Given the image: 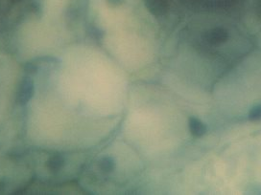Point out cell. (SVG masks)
<instances>
[{"label":"cell","instance_id":"obj_1","mask_svg":"<svg viewBox=\"0 0 261 195\" xmlns=\"http://www.w3.org/2000/svg\"><path fill=\"white\" fill-rule=\"evenodd\" d=\"M34 93H35L34 81L31 78L24 77L20 81L18 90H17V96H16L17 103L21 106H25L32 99Z\"/></svg>","mask_w":261,"mask_h":195},{"label":"cell","instance_id":"obj_2","mask_svg":"<svg viewBox=\"0 0 261 195\" xmlns=\"http://www.w3.org/2000/svg\"><path fill=\"white\" fill-rule=\"evenodd\" d=\"M228 32L223 28H214L204 34V41L211 44H220L228 40Z\"/></svg>","mask_w":261,"mask_h":195},{"label":"cell","instance_id":"obj_5","mask_svg":"<svg viewBox=\"0 0 261 195\" xmlns=\"http://www.w3.org/2000/svg\"><path fill=\"white\" fill-rule=\"evenodd\" d=\"M65 165V160L62 156L60 155H53L52 157L49 158L48 161L46 162V166L48 170L52 172H58L61 171V169Z\"/></svg>","mask_w":261,"mask_h":195},{"label":"cell","instance_id":"obj_7","mask_svg":"<svg viewBox=\"0 0 261 195\" xmlns=\"http://www.w3.org/2000/svg\"><path fill=\"white\" fill-rule=\"evenodd\" d=\"M249 119L251 121H257V120H260L261 119V106H254L250 113H249Z\"/></svg>","mask_w":261,"mask_h":195},{"label":"cell","instance_id":"obj_4","mask_svg":"<svg viewBox=\"0 0 261 195\" xmlns=\"http://www.w3.org/2000/svg\"><path fill=\"white\" fill-rule=\"evenodd\" d=\"M188 125H189L190 133L196 138L202 137L205 133V130H206L205 125L200 120H198L196 118H193V117L190 118Z\"/></svg>","mask_w":261,"mask_h":195},{"label":"cell","instance_id":"obj_9","mask_svg":"<svg viewBox=\"0 0 261 195\" xmlns=\"http://www.w3.org/2000/svg\"><path fill=\"white\" fill-rule=\"evenodd\" d=\"M90 32H91V36L93 37V38H95V39H97V40H101L102 39V36H103V32H101V30L100 29H98V28H95V27H91V29H90Z\"/></svg>","mask_w":261,"mask_h":195},{"label":"cell","instance_id":"obj_6","mask_svg":"<svg viewBox=\"0 0 261 195\" xmlns=\"http://www.w3.org/2000/svg\"><path fill=\"white\" fill-rule=\"evenodd\" d=\"M99 167L104 172H112L114 171L115 168V162H114V159L111 157H104L100 160L99 162Z\"/></svg>","mask_w":261,"mask_h":195},{"label":"cell","instance_id":"obj_3","mask_svg":"<svg viewBox=\"0 0 261 195\" xmlns=\"http://www.w3.org/2000/svg\"><path fill=\"white\" fill-rule=\"evenodd\" d=\"M148 11L154 16H163L168 10L167 0H144Z\"/></svg>","mask_w":261,"mask_h":195},{"label":"cell","instance_id":"obj_8","mask_svg":"<svg viewBox=\"0 0 261 195\" xmlns=\"http://www.w3.org/2000/svg\"><path fill=\"white\" fill-rule=\"evenodd\" d=\"M25 72L27 74H36L38 72V69H39V66L36 63V61H29L27 62L24 66Z\"/></svg>","mask_w":261,"mask_h":195},{"label":"cell","instance_id":"obj_12","mask_svg":"<svg viewBox=\"0 0 261 195\" xmlns=\"http://www.w3.org/2000/svg\"><path fill=\"white\" fill-rule=\"evenodd\" d=\"M14 1H20V0H14Z\"/></svg>","mask_w":261,"mask_h":195},{"label":"cell","instance_id":"obj_11","mask_svg":"<svg viewBox=\"0 0 261 195\" xmlns=\"http://www.w3.org/2000/svg\"><path fill=\"white\" fill-rule=\"evenodd\" d=\"M257 12L261 16V0H258V3H257Z\"/></svg>","mask_w":261,"mask_h":195},{"label":"cell","instance_id":"obj_10","mask_svg":"<svg viewBox=\"0 0 261 195\" xmlns=\"http://www.w3.org/2000/svg\"><path fill=\"white\" fill-rule=\"evenodd\" d=\"M109 4L113 5V6H118V5H121L124 0H108Z\"/></svg>","mask_w":261,"mask_h":195}]
</instances>
